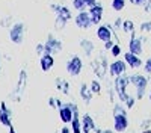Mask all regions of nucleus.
<instances>
[{
    "mask_svg": "<svg viewBox=\"0 0 151 133\" xmlns=\"http://www.w3.org/2000/svg\"><path fill=\"white\" fill-rule=\"evenodd\" d=\"M129 85H132V83H130V76H127V74L118 76V77H115V80H113V89H115L118 98L122 104L127 101L129 97H130V94L127 92Z\"/></svg>",
    "mask_w": 151,
    "mask_h": 133,
    "instance_id": "f257e3e1",
    "label": "nucleus"
},
{
    "mask_svg": "<svg viewBox=\"0 0 151 133\" xmlns=\"http://www.w3.org/2000/svg\"><path fill=\"white\" fill-rule=\"evenodd\" d=\"M24 36H26V24L23 21H15L9 27V41L12 44H23Z\"/></svg>",
    "mask_w": 151,
    "mask_h": 133,
    "instance_id": "f03ea898",
    "label": "nucleus"
},
{
    "mask_svg": "<svg viewBox=\"0 0 151 133\" xmlns=\"http://www.w3.org/2000/svg\"><path fill=\"white\" fill-rule=\"evenodd\" d=\"M130 83L136 89V100H142L144 95L147 92V86H148V77H145L144 74H132L130 76Z\"/></svg>",
    "mask_w": 151,
    "mask_h": 133,
    "instance_id": "7ed1b4c3",
    "label": "nucleus"
},
{
    "mask_svg": "<svg viewBox=\"0 0 151 133\" xmlns=\"http://www.w3.org/2000/svg\"><path fill=\"white\" fill-rule=\"evenodd\" d=\"M26 86H27V71L26 70H21L20 74H18L17 86H15L14 92L11 94V100L12 101H20L23 94H24V91H26Z\"/></svg>",
    "mask_w": 151,
    "mask_h": 133,
    "instance_id": "20e7f679",
    "label": "nucleus"
},
{
    "mask_svg": "<svg viewBox=\"0 0 151 133\" xmlns=\"http://www.w3.org/2000/svg\"><path fill=\"white\" fill-rule=\"evenodd\" d=\"M109 65H110V64H107V58H106L104 53L98 55V58L91 62V67H92L95 76H97L98 79H104L106 73L109 71Z\"/></svg>",
    "mask_w": 151,
    "mask_h": 133,
    "instance_id": "39448f33",
    "label": "nucleus"
},
{
    "mask_svg": "<svg viewBox=\"0 0 151 133\" xmlns=\"http://www.w3.org/2000/svg\"><path fill=\"white\" fill-rule=\"evenodd\" d=\"M65 68H67V73H68L70 76L77 77L80 73H82V70H83V60H82V58H80L79 55H73V56L67 60Z\"/></svg>",
    "mask_w": 151,
    "mask_h": 133,
    "instance_id": "423d86ee",
    "label": "nucleus"
},
{
    "mask_svg": "<svg viewBox=\"0 0 151 133\" xmlns=\"http://www.w3.org/2000/svg\"><path fill=\"white\" fill-rule=\"evenodd\" d=\"M44 45H45V53L47 55H53V56L59 55L62 52V47H64L62 41L59 38H56L55 35H52V33L47 35V40H45Z\"/></svg>",
    "mask_w": 151,
    "mask_h": 133,
    "instance_id": "0eeeda50",
    "label": "nucleus"
},
{
    "mask_svg": "<svg viewBox=\"0 0 151 133\" xmlns=\"http://www.w3.org/2000/svg\"><path fill=\"white\" fill-rule=\"evenodd\" d=\"M144 40H142V36L139 35H136V32H133L130 35V40H129V52L134 53V55H142L144 53Z\"/></svg>",
    "mask_w": 151,
    "mask_h": 133,
    "instance_id": "6e6552de",
    "label": "nucleus"
},
{
    "mask_svg": "<svg viewBox=\"0 0 151 133\" xmlns=\"http://www.w3.org/2000/svg\"><path fill=\"white\" fill-rule=\"evenodd\" d=\"M74 23H76V26H77L79 29H83V30H86V29H89L91 26H94V24H92V18H91V15H89V12H88V11L77 12L76 17H74Z\"/></svg>",
    "mask_w": 151,
    "mask_h": 133,
    "instance_id": "1a4fd4ad",
    "label": "nucleus"
},
{
    "mask_svg": "<svg viewBox=\"0 0 151 133\" xmlns=\"http://www.w3.org/2000/svg\"><path fill=\"white\" fill-rule=\"evenodd\" d=\"M127 62L125 60H122V59H115L113 62H110V65H109V74L115 79V77H118V76H122V74H125V71H127Z\"/></svg>",
    "mask_w": 151,
    "mask_h": 133,
    "instance_id": "9d476101",
    "label": "nucleus"
},
{
    "mask_svg": "<svg viewBox=\"0 0 151 133\" xmlns=\"http://www.w3.org/2000/svg\"><path fill=\"white\" fill-rule=\"evenodd\" d=\"M95 35H97V38L101 41V42H106L109 40H113V27H112V24L110 23H106V24H100V26H97Z\"/></svg>",
    "mask_w": 151,
    "mask_h": 133,
    "instance_id": "9b49d317",
    "label": "nucleus"
},
{
    "mask_svg": "<svg viewBox=\"0 0 151 133\" xmlns=\"http://www.w3.org/2000/svg\"><path fill=\"white\" fill-rule=\"evenodd\" d=\"M129 116L127 114H113V129L118 133H122L129 129Z\"/></svg>",
    "mask_w": 151,
    "mask_h": 133,
    "instance_id": "f8f14e48",
    "label": "nucleus"
},
{
    "mask_svg": "<svg viewBox=\"0 0 151 133\" xmlns=\"http://www.w3.org/2000/svg\"><path fill=\"white\" fill-rule=\"evenodd\" d=\"M88 12H89V15L92 18L94 26H100V24H101V20H103V15H104V6L98 2L97 5H94V6H91L89 9H88Z\"/></svg>",
    "mask_w": 151,
    "mask_h": 133,
    "instance_id": "ddd939ff",
    "label": "nucleus"
},
{
    "mask_svg": "<svg viewBox=\"0 0 151 133\" xmlns=\"http://www.w3.org/2000/svg\"><path fill=\"white\" fill-rule=\"evenodd\" d=\"M0 124L5 127L12 126V111L8 107V104L5 101L0 103Z\"/></svg>",
    "mask_w": 151,
    "mask_h": 133,
    "instance_id": "4468645a",
    "label": "nucleus"
},
{
    "mask_svg": "<svg viewBox=\"0 0 151 133\" xmlns=\"http://www.w3.org/2000/svg\"><path fill=\"white\" fill-rule=\"evenodd\" d=\"M124 60L127 62V65L133 70H137V68H141L144 67V60L141 59L139 55H134L132 52H125L124 53Z\"/></svg>",
    "mask_w": 151,
    "mask_h": 133,
    "instance_id": "2eb2a0df",
    "label": "nucleus"
},
{
    "mask_svg": "<svg viewBox=\"0 0 151 133\" xmlns=\"http://www.w3.org/2000/svg\"><path fill=\"white\" fill-rule=\"evenodd\" d=\"M58 112H59V118H60L62 123L64 124H71V121L74 118V111L68 106V103H65L62 107H59Z\"/></svg>",
    "mask_w": 151,
    "mask_h": 133,
    "instance_id": "dca6fc26",
    "label": "nucleus"
},
{
    "mask_svg": "<svg viewBox=\"0 0 151 133\" xmlns=\"http://www.w3.org/2000/svg\"><path fill=\"white\" fill-rule=\"evenodd\" d=\"M40 67L42 71H50L53 67H55V56L53 55H47L44 53L42 56H40Z\"/></svg>",
    "mask_w": 151,
    "mask_h": 133,
    "instance_id": "f3484780",
    "label": "nucleus"
},
{
    "mask_svg": "<svg viewBox=\"0 0 151 133\" xmlns=\"http://www.w3.org/2000/svg\"><path fill=\"white\" fill-rule=\"evenodd\" d=\"M79 45H80L82 52H83V55H85L86 58H91V56H92V53H94V50H95V44H94L91 40L82 38L80 42H79Z\"/></svg>",
    "mask_w": 151,
    "mask_h": 133,
    "instance_id": "a211bd4d",
    "label": "nucleus"
},
{
    "mask_svg": "<svg viewBox=\"0 0 151 133\" xmlns=\"http://www.w3.org/2000/svg\"><path fill=\"white\" fill-rule=\"evenodd\" d=\"M82 127H83V132H88V133L95 132V129H97L95 121H94V118L89 114L82 115Z\"/></svg>",
    "mask_w": 151,
    "mask_h": 133,
    "instance_id": "6ab92c4d",
    "label": "nucleus"
},
{
    "mask_svg": "<svg viewBox=\"0 0 151 133\" xmlns=\"http://www.w3.org/2000/svg\"><path fill=\"white\" fill-rule=\"evenodd\" d=\"M79 94H80V98L86 103V104H89L91 101H92V91H91V88L88 86L86 83H82L80 85V89H79Z\"/></svg>",
    "mask_w": 151,
    "mask_h": 133,
    "instance_id": "aec40b11",
    "label": "nucleus"
},
{
    "mask_svg": "<svg viewBox=\"0 0 151 133\" xmlns=\"http://www.w3.org/2000/svg\"><path fill=\"white\" fill-rule=\"evenodd\" d=\"M71 132H73V133H83L82 116L79 115V111L74 112V118H73V121H71Z\"/></svg>",
    "mask_w": 151,
    "mask_h": 133,
    "instance_id": "412c9836",
    "label": "nucleus"
},
{
    "mask_svg": "<svg viewBox=\"0 0 151 133\" xmlns=\"http://www.w3.org/2000/svg\"><path fill=\"white\" fill-rule=\"evenodd\" d=\"M55 85L59 92H62L64 95H68L70 94V82L67 79H62V77H58L55 80Z\"/></svg>",
    "mask_w": 151,
    "mask_h": 133,
    "instance_id": "4be33fe9",
    "label": "nucleus"
},
{
    "mask_svg": "<svg viewBox=\"0 0 151 133\" xmlns=\"http://www.w3.org/2000/svg\"><path fill=\"white\" fill-rule=\"evenodd\" d=\"M125 35H132L133 32H136V26H134V23L133 20H124L122 23V29H121Z\"/></svg>",
    "mask_w": 151,
    "mask_h": 133,
    "instance_id": "5701e85b",
    "label": "nucleus"
},
{
    "mask_svg": "<svg viewBox=\"0 0 151 133\" xmlns=\"http://www.w3.org/2000/svg\"><path fill=\"white\" fill-rule=\"evenodd\" d=\"M127 2H129V0H112L110 6H112V9L115 11V12H121V11H124Z\"/></svg>",
    "mask_w": 151,
    "mask_h": 133,
    "instance_id": "b1692460",
    "label": "nucleus"
},
{
    "mask_svg": "<svg viewBox=\"0 0 151 133\" xmlns=\"http://www.w3.org/2000/svg\"><path fill=\"white\" fill-rule=\"evenodd\" d=\"M58 15H62L64 18H67L68 21L74 18V17H73V11H71V8H68L67 5H62V6H60V9H59V12H58Z\"/></svg>",
    "mask_w": 151,
    "mask_h": 133,
    "instance_id": "393cba45",
    "label": "nucleus"
},
{
    "mask_svg": "<svg viewBox=\"0 0 151 133\" xmlns=\"http://www.w3.org/2000/svg\"><path fill=\"white\" fill-rule=\"evenodd\" d=\"M67 24H68V20H67V18H64L62 15H58V14H56V18H55V29H56V30L65 29Z\"/></svg>",
    "mask_w": 151,
    "mask_h": 133,
    "instance_id": "a878e982",
    "label": "nucleus"
},
{
    "mask_svg": "<svg viewBox=\"0 0 151 133\" xmlns=\"http://www.w3.org/2000/svg\"><path fill=\"white\" fill-rule=\"evenodd\" d=\"M71 6L77 11V12H80V11H86L88 9V6H86V0H71Z\"/></svg>",
    "mask_w": 151,
    "mask_h": 133,
    "instance_id": "bb28decb",
    "label": "nucleus"
},
{
    "mask_svg": "<svg viewBox=\"0 0 151 133\" xmlns=\"http://www.w3.org/2000/svg\"><path fill=\"white\" fill-rule=\"evenodd\" d=\"M14 23H15V21H14V18H12V15H6V17H3L2 20H0V27L8 29V27H11Z\"/></svg>",
    "mask_w": 151,
    "mask_h": 133,
    "instance_id": "cd10ccee",
    "label": "nucleus"
},
{
    "mask_svg": "<svg viewBox=\"0 0 151 133\" xmlns=\"http://www.w3.org/2000/svg\"><path fill=\"white\" fill-rule=\"evenodd\" d=\"M89 88H91V91L94 92V94H100L101 92V83H100V80H92L91 83H89Z\"/></svg>",
    "mask_w": 151,
    "mask_h": 133,
    "instance_id": "c85d7f7f",
    "label": "nucleus"
},
{
    "mask_svg": "<svg viewBox=\"0 0 151 133\" xmlns=\"http://www.w3.org/2000/svg\"><path fill=\"white\" fill-rule=\"evenodd\" d=\"M139 30H141L142 33H151V20L142 21L141 26H139Z\"/></svg>",
    "mask_w": 151,
    "mask_h": 133,
    "instance_id": "c756f323",
    "label": "nucleus"
},
{
    "mask_svg": "<svg viewBox=\"0 0 151 133\" xmlns=\"http://www.w3.org/2000/svg\"><path fill=\"white\" fill-rule=\"evenodd\" d=\"M121 53H122V50H121L119 42H115V44H113V47H112V50H110V55H112L113 58H118Z\"/></svg>",
    "mask_w": 151,
    "mask_h": 133,
    "instance_id": "7c9ffc66",
    "label": "nucleus"
},
{
    "mask_svg": "<svg viewBox=\"0 0 151 133\" xmlns=\"http://www.w3.org/2000/svg\"><path fill=\"white\" fill-rule=\"evenodd\" d=\"M122 23H124V20H122L121 17H116V18H115V21L112 23L113 32H116V30H121V29H122Z\"/></svg>",
    "mask_w": 151,
    "mask_h": 133,
    "instance_id": "2f4dec72",
    "label": "nucleus"
},
{
    "mask_svg": "<svg viewBox=\"0 0 151 133\" xmlns=\"http://www.w3.org/2000/svg\"><path fill=\"white\" fill-rule=\"evenodd\" d=\"M35 53H36L38 56H42V55L45 53V45H44V42L36 44V47H35Z\"/></svg>",
    "mask_w": 151,
    "mask_h": 133,
    "instance_id": "473e14b6",
    "label": "nucleus"
},
{
    "mask_svg": "<svg viewBox=\"0 0 151 133\" xmlns=\"http://www.w3.org/2000/svg\"><path fill=\"white\" fill-rule=\"evenodd\" d=\"M134 103H136V97H133V95H130V97H129V100H127V101H125V103H124V106H125V107H127V109H132V107L134 106Z\"/></svg>",
    "mask_w": 151,
    "mask_h": 133,
    "instance_id": "72a5a7b5",
    "label": "nucleus"
},
{
    "mask_svg": "<svg viewBox=\"0 0 151 133\" xmlns=\"http://www.w3.org/2000/svg\"><path fill=\"white\" fill-rule=\"evenodd\" d=\"M129 2L133 5V6H144V5H147L148 2H150V0H129Z\"/></svg>",
    "mask_w": 151,
    "mask_h": 133,
    "instance_id": "f704fd0d",
    "label": "nucleus"
},
{
    "mask_svg": "<svg viewBox=\"0 0 151 133\" xmlns=\"http://www.w3.org/2000/svg\"><path fill=\"white\" fill-rule=\"evenodd\" d=\"M144 70H145L147 74H151V58H148L144 62Z\"/></svg>",
    "mask_w": 151,
    "mask_h": 133,
    "instance_id": "c9c22d12",
    "label": "nucleus"
},
{
    "mask_svg": "<svg viewBox=\"0 0 151 133\" xmlns=\"http://www.w3.org/2000/svg\"><path fill=\"white\" fill-rule=\"evenodd\" d=\"M56 101H58L56 97H50V98H48V106L52 109H58V103Z\"/></svg>",
    "mask_w": 151,
    "mask_h": 133,
    "instance_id": "e433bc0d",
    "label": "nucleus"
},
{
    "mask_svg": "<svg viewBox=\"0 0 151 133\" xmlns=\"http://www.w3.org/2000/svg\"><path fill=\"white\" fill-rule=\"evenodd\" d=\"M103 44H104V50L110 52L112 47H113V44H115V41H113V40H109V41H106V42H103Z\"/></svg>",
    "mask_w": 151,
    "mask_h": 133,
    "instance_id": "4c0bfd02",
    "label": "nucleus"
},
{
    "mask_svg": "<svg viewBox=\"0 0 151 133\" xmlns=\"http://www.w3.org/2000/svg\"><path fill=\"white\" fill-rule=\"evenodd\" d=\"M60 3H50V9H52L53 12H55V14H58V12H59V9H60Z\"/></svg>",
    "mask_w": 151,
    "mask_h": 133,
    "instance_id": "58836bf2",
    "label": "nucleus"
},
{
    "mask_svg": "<svg viewBox=\"0 0 151 133\" xmlns=\"http://www.w3.org/2000/svg\"><path fill=\"white\" fill-rule=\"evenodd\" d=\"M150 124H151V118H148V119H144L142 123H141V127H142L144 130H147V129H150Z\"/></svg>",
    "mask_w": 151,
    "mask_h": 133,
    "instance_id": "ea45409f",
    "label": "nucleus"
},
{
    "mask_svg": "<svg viewBox=\"0 0 151 133\" xmlns=\"http://www.w3.org/2000/svg\"><path fill=\"white\" fill-rule=\"evenodd\" d=\"M142 8H144V11L147 12V14H151V0H150V2H148L147 5H144Z\"/></svg>",
    "mask_w": 151,
    "mask_h": 133,
    "instance_id": "a19ab883",
    "label": "nucleus"
},
{
    "mask_svg": "<svg viewBox=\"0 0 151 133\" xmlns=\"http://www.w3.org/2000/svg\"><path fill=\"white\" fill-rule=\"evenodd\" d=\"M95 133H115L113 130H110V129H95Z\"/></svg>",
    "mask_w": 151,
    "mask_h": 133,
    "instance_id": "79ce46f5",
    "label": "nucleus"
},
{
    "mask_svg": "<svg viewBox=\"0 0 151 133\" xmlns=\"http://www.w3.org/2000/svg\"><path fill=\"white\" fill-rule=\"evenodd\" d=\"M98 2L97 0H86V6H88V9H89L91 6H94V5H97Z\"/></svg>",
    "mask_w": 151,
    "mask_h": 133,
    "instance_id": "37998d69",
    "label": "nucleus"
},
{
    "mask_svg": "<svg viewBox=\"0 0 151 133\" xmlns=\"http://www.w3.org/2000/svg\"><path fill=\"white\" fill-rule=\"evenodd\" d=\"M60 133H73V132H71V129H70V127H67V126L64 124V127L60 129Z\"/></svg>",
    "mask_w": 151,
    "mask_h": 133,
    "instance_id": "c03bdc74",
    "label": "nucleus"
},
{
    "mask_svg": "<svg viewBox=\"0 0 151 133\" xmlns=\"http://www.w3.org/2000/svg\"><path fill=\"white\" fill-rule=\"evenodd\" d=\"M9 129V133H17V130L14 129V126H11V127H8Z\"/></svg>",
    "mask_w": 151,
    "mask_h": 133,
    "instance_id": "a18cd8bd",
    "label": "nucleus"
},
{
    "mask_svg": "<svg viewBox=\"0 0 151 133\" xmlns=\"http://www.w3.org/2000/svg\"><path fill=\"white\" fill-rule=\"evenodd\" d=\"M0 73H2V53H0Z\"/></svg>",
    "mask_w": 151,
    "mask_h": 133,
    "instance_id": "49530a36",
    "label": "nucleus"
},
{
    "mask_svg": "<svg viewBox=\"0 0 151 133\" xmlns=\"http://www.w3.org/2000/svg\"><path fill=\"white\" fill-rule=\"evenodd\" d=\"M142 133H151V129H147V130H142Z\"/></svg>",
    "mask_w": 151,
    "mask_h": 133,
    "instance_id": "de8ad7c7",
    "label": "nucleus"
},
{
    "mask_svg": "<svg viewBox=\"0 0 151 133\" xmlns=\"http://www.w3.org/2000/svg\"><path fill=\"white\" fill-rule=\"evenodd\" d=\"M148 98H150V101H151V91H150V94H148Z\"/></svg>",
    "mask_w": 151,
    "mask_h": 133,
    "instance_id": "09e8293b",
    "label": "nucleus"
},
{
    "mask_svg": "<svg viewBox=\"0 0 151 133\" xmlns=\"http://www.w3.org/2000/svg\"><path fill=\"white\" fill-rule=\"evenodd\" d=\"M83 133H88V132H83Z\"/></svg>",
    "mask_w": 151,
    "mask_h": 133,
    "instance_id": "8fccbe9b",
    "label": "nucleus"
}]
</instances>
